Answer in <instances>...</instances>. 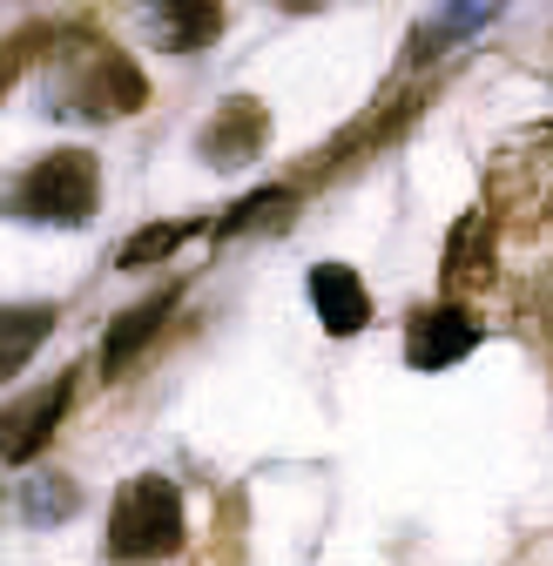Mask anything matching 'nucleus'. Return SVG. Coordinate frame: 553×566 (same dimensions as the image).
<instances>
[{"label": "nucleus", "instance_id": "4", "mask_svg": "<svg viewBox=\"0 0 553 566\" xmlns=\"http://www.w3.org/2000/svg\"><path fill=\"white\" fill-rule=\"evenodd\" d=\"M479 317L459 304V297H446V304H432V311H419L405 324V365L411 371H452V365H466L472 350H479Z\"/></svg>", "mask_w": 553, "mask_h": 566}, {"label": "nucleus", "instance_id": "10", "mask_svg": "<svg viewBox=\"0 0 553 566\" xmlns=\"http://www.w3.org/2000/svg\"><path fill=\"white\" fill-rule=\"evenodd\" d=\"M169 311H176V291H156V297H143L135 311H122V317L108 324V337H102V371L135 365V350L156 344V331L169 324Z\"/></svg>", "mask_w": 553, "mask_h": 566}, {"label": "nucleus", "instance_id": "8", "mask_svg": "<svg viewBox=\"0 0 553 566\" xmlns=\"http://www.w3.org/2000/svg\"><path fill=\"white\" fill-rule=\"evenodd\" d=\"M263 135H270V115H263V102H250V95H230V102H223L210 122H202L196 149H202V163L237 169V163H250V156L263 149Z\"/></svg>", "mask_w": 553, "mask_h": 566}, {"label": "nucleus", "instance_id": "9", "mask_svg": "<svg viewBox=\"0 0 553 566\" xmlns=\"http://www.w3.org/2000/svg\"><path fill=\"white\" fill-rule=\"evenodd\" d=\"M149 28H156L163 54H202L223 34V0H156Z\"/></svg>", "mask_w": 553, "mask_h": 566}, {"label": "nucleus", "instance_id": "1", "mask_svg": "<svg viewBox=\"0 0 553 566\" xmlns=\"http://www.w3.org/2000/svg\"><path fill=\"white\" fill-rule=\"evenodd\" d=\"M102 202V169L88 149H54L41 163L21 169V182L8 189V217L14 223H54V230H82Z\"/></svg>", "mask_w": 553, "mask_h": 566}, {"label": "nucleus", "instance_id": "2", "mask_svg": "<svg viewBox=\"0 0 553 566\" xmlns=\"http://www.w3.org/2000/svg\"><path fill=\"white\" fill-rule=\"evenodd\" d=\"M182 553V492L163 472H143L115 492L108 506V559L122 566H156Z\"/></svg>", "mask_w": 553, "mask_h": 566}, {"label": "nucleus", "instance_id": "5", "mask_svg": "<svg viewBox=\"0 0 553 566\" xmlns=\"http://www.w3.org/2000/svg\"><path fill=\"white\" fill-rule=\"evenodd\" d=\"M493 250H500V230H493V209H466L446 237V256H439V283L446 297H472L493 283Z\"/></svg>", "mask_w": 553, "mask_h": 566}, {"label": "nucleus", "instance_id": "13", "mask_svg": "<svg viewBox=\"0 0 553 566\" xmlns=\"http://www.w3.org/2000/svg\"><path fill=\"white\" fill-rule=\"evenodd\" d=\"M291 202H298L291 189H257V196H243V202L230 209V217L217 223V237H243V230H257V223H270V217H284Z\"/></svg>", "mask_w": 553, "mask_h": 566}, {"label": "nucleus", "instance_id": "11", "mask_svg": "<svg viewBox=\"0 0 553 566\" xmlns=\"http://www.w3.org/2000/svg\"><path fill=\"white\" fill-rule=\"evenodd\" d=\"M54 324H61L54 304H0V378H21Z\"/></svg>", "mask_w": 553, "mask_h": 566}, {"label": "nucleus", "instance_id": "6", "mask_svg": "<svg viewBox=\"0 0 553 566\" xmlns=\"http://www.w3.org/2000/svg\"><path fill=\"white\" fill-rule=\"evenodd\" d=\"M67 398H75V378H54V385H41V391H28L21 405L0 411V459H8V465H28V459L54 439Z\"/></svg>", "mask_w": 553, "mask_h": 566}, {"label": "nucleus", "instance_id": "3", "mask_svg": "<svg viewBox=\"0 0 553 566\" xmlns=\"http://www.w3.org/2000/svg\"><path fill=\"white\" fill-rule=\"evenodd\" d=\"M61 108L67 115H88V122H122L143 108V67L128 54L102 48H75L61 61Z\"/></svg>", "mask_w": 553, "mask_h": 566}, {"label": "nucleus", "instance_id": "12", "mask_svg": "<svg viewBox=\"0 0 553 566\" xmlns=\"http://www.w3.org/2000/svg\"><path fill=\"white\" fill-rule=\"evenodd\" d=\"M189 237H196V223H143V230L115 250V263H122V270H156V263H169Z\"/></svg>", "mask_w": 553, "mask_h": 566}, {"label": "nucleus", "instance_id": "7", "mask_svg": "<svg viewBox=\"0 0 553 566\" xmlns=\"http://www.w3.org/2000/svg\"><path fill=\"white\" fill-rule=\"evenodd\" d=\"M304 291H311V311L331 337H358L372 324V291H365V276L352 263H317L304 276Z\"/></svg>", "mask_w": 553, "mask_h": 566}]
</instances>
